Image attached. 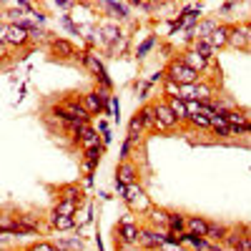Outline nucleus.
<instances>
[{
  "label": "nucleus",
  "mask_w": 251,
  "mask_h": 251,
  "mask_svg": "<svg viewBox=\"0 0 251 251\" xmlns=\"http://www.w3.org/2000/svg\"><path fill=\"white\" fill-rule=\"evenodd\" d=\"M166 78H169V80H176L178 86H194V83H199V73H196L194 68H188L181 58L174 60L171 66L166 68Z\"/></svg>",
  "instance_id": "f257e3e1"
},
{
  "label": "nucleus",
  "mask_w": 251,
  "mask_h": 251,
  "mask_svg": "<svg viewBox=\"0 0 251 251\" xmlns=\"http://www.w3.org/2000/svg\"><path fill=\"white\" fill-rule=\"evenodd\" d=\"M30 33L25 28L20 25H13V23H3V28H0V43H13V46H25L28 43Z\"/></svg>",
  "instance_id": "f03ea898"
},
{
  "label": "nucleus",
  "mask_w": 251,
  "mask_h": 251,
  "mask_svg": "<svg viewBox=\"0 0 251 251\" xmlns=\"http://www.w3.org/2000/svg\"><path fill=\"white\" fill-rule=\"evenodd\" d=\"M55 113H58L63 121H78V123H86V121L91 118V113L86 111V106H83V103H78V100H68L66 106L58 108Z\"/></svg>",
  "instance_id": "7ed1b4c3"
},
{
  "label": "nucleus",
  "mask_w": 251,
  "mask_h": 251,
  "mask_svg": "<svg viewBox=\"0 0 251 251\" xmlns=\"http://www.w3.org/2000/svg\"><path fill=\"white\" fill-rule=\"evenodd\" d=\"M153 113H156V121H158V128H176V126L181 123V121L176 118V113L171 111L169 103H156Z\"/></svg>",
  "instance_id": "20e7f679"
},
{
  "label": "nucleus",
  "mask_w": 251,
  "mask_h": 251,
  "mask_svg": "<svg viewBox=\"0 0 251 251\" xmlns=\"http://www.w3.org/2000/svg\"><path fill=\"white\" fill-rule=\"evenodd\" d=\"M80 60L93 71V75L103 83V88H111V80H108V75H106V68H103V63H100L96 55H91V53H80Z\"/></svg>",
  "instance_id": "39448f33"
},
{
  "label": "nucleus",
  "mask_w": 251,
  "mask_h": 251,
  "mask_svg": "<svg viewBox=\"0 0 251 251\" xmlns=\"http://www.w3.org/2000/svg\"><path fill=\"white\" fill-rule=\"evenodd\" d=\"M126 201H128L133 208H138V211H151V203H149V199H146V194L141 191V188L133 183V186H128V194H126Z\"/></svg>",
  "instance_id": "423d86ee"
},
{
  "label": "nucleus",
  "mask_w": 251,
  "mask_h": 251,
  "mask_svg": "<svg viewBox=\"0 0 251 251\" xmlns=\"http://www.w3.org/2000/svg\"><path fill=\"white\" fill-rule=\"evenodd\" d=\"M224 118L234 128V136L236 133H251V123H246V116H241L239 111H228V113H224Z\"/></svg>",
  "instance_id": "0eeeda50"
},
{
  "label": "nucleus",
  "mask_w": 251,
  "mask_h": 251,
  "mask_svg": "<svg viewBox=\"0 0 251 251\" xmlns=\"http://www.w3.org/2000/svg\"><path fill=\"white\" fill-rule=\"evenodd\" d=\"M169 241V234H158V231H141V246L143 249H161Z\"/></svg>",
  "instance_id": "6e6552de"
},
{
  "label": "nucleus",
  "mask_w": 251,
  "mask_h": 251,
  "mask_svg": "<svg viewBox=\"0 0 251 251\" xmlns=\"http://www.w3.org/2000/svg\"><path fill=\"white\" fill-rule=\"evenodd\" d=\"M181 60L186 63L188 68H194L196 73H201V71L208 66V58H203V55H201V53H196L194 48H191V50H186V53L181 55Z\"/></svg>",
  "instance_id": "1a4fd4ad"
},
{
  "label": "nucleus",
  "mask_w": 251,
  "mask_h": 251,
  "mask_svg": "<svg viewBox=\"0 0 251 251\" xmlns=\"http://www.w3.org/2000/svg\"><path fill=\"white\" fill-rule=\"evenodd\" d=\"M103 103H106V96H100V93H86L83 96V106H86V111L93 113V116L103 113V108H106Z\"/></svg>",
  "instance_id": "9d476101"
},
{
  "label": "nucleus",
  "mask_w": 251,
  "mask_h": 251,
  "mask_svg": "<svg viewBox=\"0 0 251 251\" xmlns=\"http://www.w3.org/2000/svg\"><path fill=\"white\" fill-rule=\"evenodd\" d=\"M219 30V23L216 20H211V18H206V20H201V23L194 28V33H196V40H211V35Z\"/></svg>",
  "instance_id": "9b49d317"
},
{
  "label": "nucleus",
  "mask_w": 251,
  "mask_h": 251,
  "mask_svg": "<svg viewBox=\"0 0 251 251\" xmlns=\"http://www.w3.org/2000/svg\"><path fill=\"white\" fill-rule=\"evenodd\" d=\"M118 239L126 244V246H133V244H138L141 241V228L133 224V226H121L118 228Z\"/></svg>",
  "instance_id": "f8f14e48"
},
{
  "label": "nucleus",
  "mask_w": 251,
  "mask_h": 251,
  "mask_svg": "<svg viewBox=\"0 0 251 251\" xmlns=\"http://www.w3.org/2000/svg\"><path fill=\"white\" fill-rule=\"evenodd\" d=\"M50 48L55 55H63V58H73L75 55V48L68 43V40H63V38H53L50 40Z\"/></svg>",
  "instance_id": "ddd939ff"
},
{
  "label": "nucleus",
  "mask_w": 251,
  "mask_h": 251,
  "mask_svg": "<svg viewBox=\"0 0 251 251\" xmlns=\"http://www.w3.org/2000/svg\"><path fill=\"white\" fill-rule=\"evenodd\" d=\"M78 138H80V143H83V149H86V151L98 149V133L93 128H88V126H83V131L78 133Z\"/></svg>",
  "instance_id": "4468645a"
},
{
  "label": "nucleus",
  "mask_w": 251,
  "mask_h": 251,
  "mask_svg": "<svg viewBox=\"0 0 251 251\" xmlns=\"http://www.w3.org/2000/svg\"><path fill=\"white\" fill-rule=\"evenodd\" d=\"M116 174H118V181H123L126 186H133V181H136V166L128 163V161H123Z\"/></svg>",
  "instance_id": "2eb2a0df"
},
{
  "label": "nucleus",
  "mask_w": 251,
  "mask_h": 251,
  "mask_svg": "<svg viewBox=\"0 0 251 251\" xmlns=\"http://www.w3.org/2000/svg\"><path fill=\"white\" fill-rule=\"evenodd\" d=\"M188 234H194V236H208V221H203L201 216H191L188 219Z\"/></svg>",
  "instance_id": "dca6fc26"
},
{
  "label": "nucleus",
  "mask_w": 251,
  "mask_h": 251,
  "mask_svg": "<svg viewBox=\"0 0 251 251\" xmlns=\"http://www.w3.org/2000/svg\"><path fill=\"white\" fill-rule=\"evenodd\" d=\"M186 228H188V219H183L181 214H171V221H169V234L181 236V234H188Z\"/></svg>",
  "instance_id": "f3484780"
},
{
  "label": "nucleus",
  "mask_w": 251,
  "mask_h": 251,
  "mask_svg": "<svg viewBox=\"0 0 251 251\" xmlns=\"http://www.w3.org/2000/svg\"><path fill=\"white\" fill-rule=\"evenodd\" d=\"M211 128H214L219 136H234V128L228 126V121H226L221 113H216V116L211 118Z\"/></svg>",
  "instance_id": "a211bd4d"
},
{
  "label": "nucleus",
  "mask_w": 251,
  "mask_h": 251,
  "mask_svg": "<svg viewBox=\"0 0 251 251\" xmlns=\"http://www.w3.org/2000/svg\"><path fill=\"white\" fill-rule=\"evenodd\" d=\"M143 123V128H158V121H156V113H153V106H146L136 113Z\"/></svg>",
  "instance_id": "6ab92c4d"
},
{
  "label": "nucleus",
  "mask_w": 251,
  "mask_h": 251,
  "mask_svg": "<svg viewBox=\"0 0 251 251\" xmlns=\"http://www.w3.org/2000/svg\"><path fill=\"white\" fill-rule=\"evenodd\" d=\"M169 106H171V111L176 113L178 121H191V113H188L186 100H181V98H171V100H169Z\"/></svg>",
  "instance_id": "aec40b11"
},
{
  "label": "nucleus",
  "mask_w": 251,
  "mask_h": 251,
  "mask_svg": "<svg viewBox=\"0 0 251 251\" xmlns=\"http://www.w3.org/2000/svg\"><path fill=\"white\" fill-rule=\"evenodd\" d=\"M228 38H231V28L219 25V30L211 35V46L214 48H224V46H228Z\"/></svg>",
  "instance_id": "412c9836"
},
{
  "label": "nucleus",
  "mask_w": 251,
  "mask_h": 251,
  "mask_svg": "<svg viewBox=\"0 0 251 251\" xmlns=\"http://www.w3.org/2000/svg\"><path fill=\"white\" fill-rule=\"evenodd\" d=\"M228 46H234V48H251L249 46V40H246V35H244V30H241V25L239 28H231V38H228Z\"/></svg>",
  "instance_id": "4be33fe9"
},
{
  "label": "nucleus",
  "mask_w": 251,
  "mask_h": 251,
  "mask_svg": "<svg viewBox=\"0 0 251 251\" xmlns=\"http://www.w3.org/2000/svg\"><path fill=\"white\" fill-rule=\"evenodd\" d=\"M50 224H53L55 231H68V228L75 226V219H73V216H58V214H53Z\"/></svg>",
  "instance_id": "5701e85b"
},
{
  "label": "nucleus",
  "mask_w": 251,
  "mask_h": 251,
  "mask_svg": "<svg viewBox=\"0 0 251 251\" xmlns=\"http://www.w3.org/2000/svg\"><path fill=\"white\" fill-rule=\"evenodd\" d=\"M151 221L156 226H163V228H169V221H171V214L169 211H163V208H151Z\"/></svg>",
  "instance_id": "b1692460"
},
{
  "label": "nucleus",
  "mask_w": 251,
  "mask_h": 251,
  "mask_svg": "<svg viewBox=\"0 0 251 251\" xmlns=\"http://www.w3.org/2000/svg\"><path fill=\"white\" fill-rule=\"evenodd\" d=\"M196 100L199 103H211L214 100V88L206 83H196Z\"/></svg>",
  "instance_id": "393cba45"
},
{
  "label": "nucleus",
  "mask_w": 251,
  "mask_h": 251,
  "mask_svg": "<svg viewBox=\"0 0 251 251\" xmlns=\"http://www.w3.org/2000/svg\"><path fill=\"white\" fill-rule=\"evenodd\" d=\"M55 249L58 251H80L83 249V241L80 239H58L55 241Z\"/></svg>",
  "instance_id": "a878e982"
},
{
  "label": "nucleus",
  "mask_w": 251,
  "mask_h": 251,
  "mask_svg": "<svg viewBox=\"0 0 251 251\" xmlns=\"http://www.w3.org/2000/svg\"><path fill=\"white\" fill-rule=\"evenodd\" d=\"M194 50L196 53H201L203 58H208V60H211L214 58V53H216V48L211 46V40H196V43H194Z\"/></svg>",
  "instance_id": "bb28decb"
},
{
  "label": "nucleus",
  "mask_w": 251,
  "mask_h": 251,
  "mask_svg": "<svg viewBox=\"0 0 251 251\" xmlns=\"http://www.w3.org/2000/svg\"><path fill=\"white\" fill-rule=\"evenodd\" d=\"M75 208H78L75 201H60L53 214H58V216H75Z\"/></svg>",
  "instance_id": "cd10ccee"
},
{
  "label": "nucleus",
  "mask_w": 251,
  "mask_h": 251,
  "mask_svg": "<svg viewBox=\"0 0 251 251\" xmlns=\"http://www.w3.org/2000/svg\"><path fill=\"white\" fill-rule=\"evenodd\" d=\"M100 8H106V10H111V13H116V18H128V8L131 5H126V3H103Z\"/></svg>",
  "instance_id": "c85d7f7f"
},
{
  "label": "nucleus",
  "mask_w": 251,
  "mask_h": 251,
  "mask_svg": "<svg viewBox=\"0 0 251 251\" xmlns=\"http://www.w3.org/2000/svg\"><path fill=\"white\" fill-rule=\"evenodd\" d=\"M143 133V123H141V118L138 116H133L131 118V123H128V141L133 143V141H138V136Z\"/></svg>",
  "instance_id": "c756f323"
},
{
  "label": "nucleus",
  "mask_w": 251,
  "mask_h": 251,
  "mask_svg": "<svg viewBox=\"0 0 251 251\" xmlns=\"http://www.w3.org/2000/svg\"><path fill=\"white\" fill-rule=\"evenodd\" d=\"M78 196H80L78 186H63L60 188V201H75L78 203Z\"/></svg>",
  "instance_id": "7c9ffc66"
},
{
  "label": "nucleus",
  "mask_w": 251,
  "mask_h": 251,
  "mask_svg": "<svg viewBox=\"0 0 251 251\" xmlns=\"http://www.w3.org/2000/svg\"><path fill=\"white\" fill-rule=\"evenodd\" d=\"M228 236V228L226 226H219V224H208V236L206 239H226Z\"/></svg>",
  "instance_id": "2f4dec72"
},
{
  "label": "nucleus",
  "mask_w": 251,
  "mask_h": 251,
  "mask_svg": "<svg viewBox=\"0 0 251 251\" xmlns=\"http://www.w3.org/2000/svg\"><path fill=\"white\" fill-rule=\"evenodd\" d=\"M191 123L196 126V128H211V118H208V116H203V113H199V116H191Z\"/></svg>",
  "instance_id": "473e14b6"
},
{
  "label": "nucleus",
  "mask_w": 251,
  "mask_h": 251,
  "mask_svg": "<svg viewBox=\"0 0 251 251\" xmlns=\"http://www.w3.org/2000/svg\"><path fill=\"white\" fill-rule=\"evenodd\" d=\"M100 33H103V38H106V40H118V35H121V30L116 25H103Z\"/></svg>",
  "instance_id": "72a5a7b5"
},
{
  "label": "nucleus",
  "mask_w": 251,
  "mask_h": 251,
  "mask_svg": "<svg viewBox=\"0 0 251 251\" xmlns=\"http://www.w3.org/2000/svg\"><path fill=\"white\" fill-rule=\"evenodd\" d=\"M166 93L174 96V98H178V96H181V86H178L176 80H169V78H166Z\"/></svg>",
  "instance_id": "f704fd0d"
},
{
  "label": "nucleus",
  "mask_w": 251,
  "mask_h": 251,
  "mask_svg": "<svg viewBox=\"0 0 251 251\" xmlns=\"http://www.w3.org/2000/svg\"><path fill=\"white\" fill-rule=\"evenodd\" d=\"M234 251H251V236H241L239 244L234 246Z\"/></svg>",
  "instance_id": "c9c22d12"
},
{
  "label": "nucleus",
  "mask_w": 251,
  "mask_h": 251,
  "mask_svg": "<svg viewBox=\"0 0 251 251\" xmlns=\"http://www.w3.org/2000/svg\"><path fill=\"white\" fill-rule=\"evenodd\" d=\"M28 33H30V38H33V40H48V33H46L43 28H30Z\"/></svg>",
  "instance_id": "e433bc0d"
},
{
  "label": "nucleus",
  "mask_w": 251,
  "mask_h": 251,
  "mask_svg": "<svg viewBox=\"0 0 251 251\" xmlns=\"http://www.w3.org/2000/svg\"><path fill=\"white\" fill-rule=\"evenodd\" d=\"M128 153H131V141L126 138L123 146H121V163H123V161H128Z\"/></svg>",
  "instance_id": "4c0bfd02"
},
{
  "label": "nucleus",
  "mask_w": 251,
  "mask_h": 251,
  "mask_svg": "<svg viewBox=\"0 0 251 251\" xmlns=\"http://www.w3.org/2000/svg\"><path fill=\"white\" fill-rule=\"evenodd\" d=\"M239 239H241V234H239V231H228V236H226L224 241H226L228 246H231V249H234V246L239 244Z\"/></svg>",
  "instance_id": "58836bf2"
},
{
  "label": "nucleus",
  "mask_w": 251,
  "mask_h": 251,
  "mask_svg": "<svg viewBox=\"0 0 251 251\" xmlns=\"http://www.w3.org/2000/svg\"><path fill=\"white\" fill-rule=\"evenodd\" d=\"M30 251H58V249H55V244H46V241H40V244H35Z\"/></svg>",
  "instance_id": "ea45409f"
},
{
  "label": "nucleus",
  "mask_w": 251,
  "mask_h": 251,
  "mask_svg": "<svg viewBox=\"0 0 251 251\" xmlns=\"http://www.w3.org/2000/svg\"><path fill=\"white\" fill-rule=\"evenodd\" d=\"M153 48V38H149V40H146V43H141V48H138V58H143L146 53H149Z\"/></svg>",
  "instance_id": "a19ab883"
},
{
  "label": "nucleus",
  "mask_w": 251,
  "mask_h": 251,
  "mask_svg": "<svg viewBox=\"0 0 251 251\" xmlns=\"http://www.w3.org/2000/svg\"><path fill=\"white\" fill-rule=\"evenodd\" d=\"M121 226H133V214H126L121 219Z\"/></svg>",
  "instance_id": "79ce46f5"
},
{
  "label": "nucleus",
  "mask_w": 251,
  "mask_h": 251,
  "mask_svg": "<svg viewBox=\"0 0 251 251\" xmlns=\"http://www.w3.org/2000/svg\"><path fill=\"white\" fill-rule=\"evenodd\" d=\"M241 30H244V35H246V40H249V46H251V23L241 25Z\"/></svg>",
  "instance_id": "37998d69"
}]
</instances>
